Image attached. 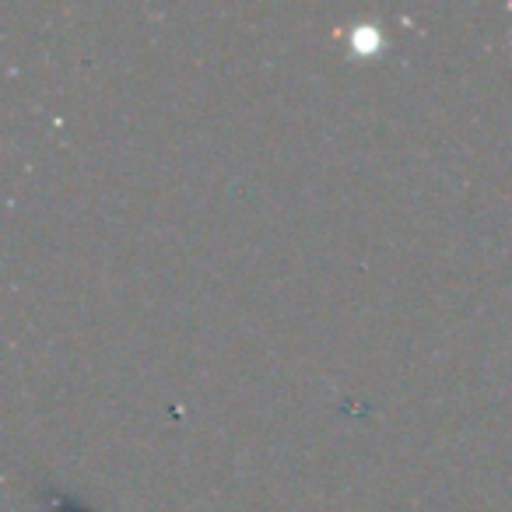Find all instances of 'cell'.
Listing matches in <instances>:
<instances>
[{"instance_id": "6da1fadb", "label": "cell", "mask_w": 512, "mask_h": 512, "mask_svg": "<svg viewBox=\"0 0 512 512\" xmlns=\"http://www.w3.org/2000/svg\"><path fill=\"white\" fill-rule=\"evenodd\" d=\"M46 502H50L53 512H92L88 505H81V502H74V498L60 495V491H50V495H46Z\"/></svg>"}]
</instances>
